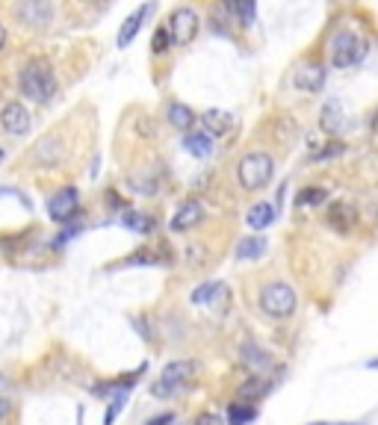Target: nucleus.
Masks as SVG:
<instances>
[{"mask_svg": "<svg viewBox=\"0 0 378 425\" xmlns=\"http://www.w3.org/2000/svg\"><path fill=\"white\" fill-rule=\"evenodd\" d=\"M293 83H295V89H302V92H322V86H325V68L322 65H302V68L295 71Z\"/></svg>", "mask_w": 378, "mask_h": 425, "instance_id": "obj_10", "label": "nucleus"}, {"mask_svg": "<svg viewBox=\"0 0 378 425\" xmlns=\"http://www.w3.org/2000/svg\"><path fill=\"white\" fill-rule=\"evenodd\" d=\"M154 12V6L148 4V6H142V9H136L133 15H127L125 18V24H122V30H118V48H127L130 42H133V36L139 33V27H142V21Z\"/></svg>", "mask_w": 378, "mask_h": 425, "instance_id": "obj_11", "label": "nucleus"}, {"mask_svg": "<svg viewBox=\"0 0 378 425\" xmlns=\"http://www.w3.org/2000/svg\"><path fill=\"white\" fill-rule=\"evenodd\" d=\"M4 45H6V27L0 24V51H4Z\"/></svg>", "mask_w": 378, "mask_h": 425, "instance_id": "obj_33", "label": "nucleus"}, {"mask_svg": "<svg viewBox=\"0 0 378 425\" xmlns=\"http://www.w3.org/2000/svg\"><path fill=\"white\" fill-rule=\"evenodd\" d=\"M201 219H204V207L198 201H184L177 207V213L172 216V231H192Z\"/></svg>", "mask_w": 378, "mask_h": 425, "instance_id": "obj_9", "label": "nucleus"}, {"mask_svg": "<svg viewBox=\"0 0 378 425\" xmlns=\"http://www.w3.org/2000/svg\"><path fill=\"white\" fill-rule=\"evenodd\" d=\"M261 310L266 316H275V319H287L295 313V293L290 283L284 280H272L263 287L261 293Z\"/></svg>", "mask_w": 378, "mask_h": 425, "instance_id": "obj_3", "label": "nucleus"}, {"mask_svg": "<svg viewBox=\"0 0 378 425\" xmlns=\"http://www.w3.org/2000/svg\"><path fill=\"white\" fill-rule=\"evenodd\" d=\"M195 425H228L222 416H216V414H201L195 419Z\"/></svg>", "mask_w": 378, "mask_h": 425, "instance_id": "obj_30", "label": "nucleus"}, {"mask_svg": "<svg viewBox=\"0 0 378 425\" xmlns=\"http://www.w3.org/2000/svg\"><path fill=\"white\" fill-rule=\"evenodd\" d=\"M204 125H207V130H210L213 136H222V133H228V130L233 127V115H231V112L210 110V112H204Z\"/></svg>", "mask_w": 378, "mask_h": 425, "instance_id": "obj_17", "label": "nucleus"}, {"mask_svg": "<svg viewBox=\"0 0 378 425\" xmlns=\"http://www.w3.org/2000/svg\"><path fill=\"white\" fill-rule=\"evenodd\" d=\"M328 198V192L322 187H308L305 192H298V207H316Z\"/></svg>", "mask_w": 378, "mask_h": 425, "instance_id": "obj_23", "label": "nucleus"}, {"mask_svg": "<svg viewBox=\"0 0 378 425\" xmlns=\"http://www.w3.org/2000/svg\"><path fill=\"white\" fill-rule=\"evenodd\" d=\"M355 210L346 204V201H334L331 204V213H328V225L337 231V234H349L352 225H355Z\"/></svg>", "mask_w": 378, "mask_h": 425, "instance_id": "obj_12", "label": "nucleus"}, {"mask_svg": "<svg viewBox=\"0 0 378 425\" xmlns=\"http://www.w3.org/2000/svg\"><path fill=\"white\" fill-rule=\"evenodd\" d=\"M243 360H246V363H251V367H261V369H263V367H269L266 355H263V352H257L254 346H248V349H246V357H243Z\"/></svg>", "mask_w": 378, "mask_h": 425, "instance_id": "obj_28", "label": "nucleus"}, {"mask_svg": "<svg viewBox=\"0 0 378 425\" xmlns=\"http://www.w3.org/2000/svg\"><path fill=\"white\" fill-rule=\"evenodd\" d=\"M0 159H4V151H0Z\"/></svg>", "mask_w": 378, "mask_h": 425, "instance_id": "obj_34", "label": "nucleus"}, {"mask_svg": "<svg viewBox=\"0 0 378 425\" xmlns=\"http://www.w3.org/2000/svg\"><path fill=\"white\" fill-rule=\"evenodd\" d=\"M219 293V283L210 280V283H201L195 293H192V305H207V301H213V295Z\"/></svg>", "mask_w": 378, "mask_h": 425, "instance_id": "obj_25", "label": "nucleus"}, {"mask_svg": "<svg viewBox=\"0 0 378 425\" xmlns=\"http://www.w3.org/2000/svg\"><path fill=\"white\" fill-rule=\"evenodd\" d=\"M275 221V210H272V204H254L251 210H248V225L254 228V231H263V228H269Z\"/></svg>", "mask_w": 378, "mask_h": 425, "instance_id": "obj_19", "label": "nucleus"}, {"mask_svg": "<svg viewBox=\"0 0 378 425\" xmlns=\"http://www.w3.org/2000/svg\"><path fill=\"white\" fill-rule=\"evenodd\" d=\"M225 12H231L233 18H243V27L254 24V4H228Z\"/></svg>", "mask_w": 378, "mask_h": 425, "instance_id": "obj_24", "label": "nucleus"}, {"mask_svg": "<svg viewBox=\"0 0 378 425\" xmlns=\"http://www.w3.org/2000/svg\"><path fill=\"white\" fill-rule=\"evenodd\" d=\"M169 45H172V36H169V30L166 27H157V33H154V38H151V51L160 56V53H166L169 51Z\"/></svg>", "mask_w": 378, "mask_h": 425, "instance_id": "obj_26", "label": "nucleus"}, {"mask_svg": "<svg viewBox=\"0 0 378 425\" xmlns=\"http://www.w3.org/2000/svg\"><path fill=\"white\" fill-rule=\"evenodd\" d=\"M125 402H127V393H118V399H112V404H110V411H107V416H104V425H112L115 414H122V408H125Z\"/></svg>", "mask_w": 378, "mask_h": 425, "instance_id": "obj_27", "label": "nucleus"}, {"mask_svg": "<svg viewBox=\"0 0 378 425\" xmlns=\"http://www.w3.org/2000/svg\"><path fill=\"white\" fill-rule=\"evenodd\" d=\"M266 251V239L263 236H246L236 242V260H254Z\"/></svg>", "mask_w": 378, "mask_h": 425, "instance_id": "obj_15", "label": "nucleus"}, {"mask_svg": "<svg viewBox=\"0 0 378 425\" xmlns=\"http://www.w3.org/2000/svg\"><path fill=\"white\" fill-rule=\"evenodd\" d=\"M6 414H9V402L0 399V419H6Z\"/></svg>", "mask_w": 378, "mask_h": 425, "instance_id": "obj_32", "label": "nucleus"}, {"mask_svg": "<svg viewBox=\"0 0 378 425\" xmlns=\"http://www.w3.org/2000/svg\"><path fill=\"white\" fill-rule=\"evenodd\" d=\"M184 148H187L192 157L204 159V157H210V154H213V139H210L207 133H187Z\"/></svg>", "mask_w": 378, "mask_h": 425, "instance_id": "obj_14", "label": "nucleus"}, {"mask_svg": "<svg viewBox=\"0 0 378 425\" xmlns=\"http://www.w3.org/2000/svg\"><path fill=\"white\" fill-rule=\"evenodd\" d=\"M198 12L189 9V6H177L172 15H169V36H172V42L174 45H189L192 38L198 36Z\"/></svg>", "mask_w": 378, "mask_h": 425, "instance_id": "obj_6", "label": "nucleus"}, {"mask_svg": "<svg viewBox=\"0 0 378 425\" xmlns=\"http://www.w3.org/2000/svg\"><path fill=\"white\" fill-rule=\"evenodd\" d=\"M48 213L53 221H71V216L77 213V189L74 187H65V189H59L51 201H48Z\"/></svg>", "mask_w": 378, "mask_h": 425, "instance_id": "obj_7", "label": "nucleus"}, {"mask_svg": "<svg viewBox=\"0 0 378 425\" xmlns=\"http://www.w3.org/2000/svg\"><path fill=\"white\" fill-rule=\"evenodd\" d=\"M195 363L192 360H172V363H166V369H163V375H160V381L151 387V393L157 396V399H169V396H174V393H181L187 384H189V378L195 375Z\"/></svg>", "mask_w": 378, "mask_h": 425, "instance_id": "obj_4", "label": "nucleus"}, {"mask_svg": "<svg viewBox=\"0 0 378 425\" xmlns=\"http://www.w3.org/2000/svg\"><path fill=\"white\" fill-rule=\"evenodd\" d=\"M21 92L36 100V104H45V100L53 98L56 92V77L51 71V65L45 63V59H33V63H27L21 68Z\"/></svg>", "mask_w": 378, "mask_h": 425, "instance_id": "obj_1", "label": "nucleus"}, {"mask_svg": "<svg viewBox=\"0 0 378 425\" xmlns=\"http://www.w3.org/2000/svg\"><path fill=\"white\" fill-rule=\"evenodd\" d=\"M18 15L27 18L33 27H45L51 21V6L48 4H24V6H18Z\"/></svg>", "mask_w": 378, "mask_h": 425, "instance_id": "obj_16", "label": "nucleus"}, {"mask_svg": "<svg viewBox=\"0 0 378 425\" xmlns=\"http://www.w3.org/2000/svg\"><path fill=\"white\" fill-rule=\"evenodd\" d=\"M0 125H4L6 133H12V136H24L30 130V112L24 110V104L12 100V104H6L0 110Z\"/></svg>", "mask_w": 378, "mask_h": 425, "instance_id": "obj_8", "label": "nucleus"}, {"mask_svg": "<svg viewBox=\"0 0 378 425\" xmlns=\"http://www.w3.org/2000/svg\"><path fill=\"white\" fill-rule=\"evenodd\" d=\"M269 387H272V384L263 375H251L243 387L236 390V396H240V399H261L263 393H269Z\"/></svg>", "mask_w": 378, "mask_h": 425, "instance_id": "obj_20", "label": "nucleus"}, {"mask_svg": "<svg viewBox=\"0 0 378 425\" xmlns=\"http://www.w3.org/2000/svg\"><path fill=\"white\" fill-rule=\"evenodd\" d=\"M169 125L177 130H189L195 125V112L187 104H172L169 107Z\"/></svg>", "mask_w": 378, "mask_h": 425, "instance_id": "obj_18", "label": "nucleus"}, {"mask_svg": "<svg viewBox=\"0 0 378 425\" xmlns=\"http://www.w3.org/2000/svg\"><path fill=\"white\" fill-rule=\"evenodd\" d=\"M343 104L340 100H328V104L322 107V115H320V125H322V130H328V133H337L340 130V125H343Z\"/></svg>", "mask_w": 378, "mask_h": 425, "instance_id": "obj_13", "label": "nucleus"}, {"mask_svg": "<svg viewBox=\"0 0 378 425\" xmlns=\"http://www.w3.org/2000/svg\"><path fill=\"white\" fill-rule=\"evenodd\" d=\"M254 416H257V408L243 404V402H233L228 408V425H248Z\"/></svg>", "mask_w": 378, "mask_h": 425, "instance_id": "obj_21", "label": "nucleus"}, {"mask_svg": "<svg viewBox=\"0 0 378 425\" xmlns=\"http://www.w3.org/2000/svg\"><path fill=\"white\" fill-rule=\"evenodd\" d=\"M340 154H343V145H340V142H334V145H328L325 151L313 154V159H316V163H320V159H331V157H340Z\"/></svg>", "mask_w": 378, "mask_h": 425, "instance_id": "obj_29", "label": "nucleus"}, {"mask_svg": "<svg viewBox=\"0 0 378 425\" xmlns=\"http://www.w3.org/2000/svg\"><path fill=\"white\" fill-rule=\"evenodd\" d=\"M145 425H174V414L169 411V414H160V416H151Z\"/></svg>", "mask_w": 378, "mask_h": 425, "instance_id": "obj_31", "label": "nucleus"}, {"mask_svg": "<svg viewBox=\"0 0 378 425\" xmlns=\"http://www.w3.org/2000/svg\"><path fill=\"white\" fill-rule=\"evenodd\" d=\"M122 221H125L130 231H136V234H151V231H154V219L145 216V213H133V210H130V213L122 216Z\"/></svg>", "mask_w": 378, "mask_h": 425, "instance_id": "obj_22", "label": "nucleus"}, {"mask_svg": "<svg viewBox=\"0 0 378 425\" xmlns=\"http://www.w3.org/2000/svg\"><path fill=\"white\" fill-rule=\"evenodd\" d=\"M272 172H275V163H272V157L263 154V151H251V154H246V157L240 159V166H236L240 184H243V189H248V192H257V189L269 187Z\"/></svg>", "mask_w": 378, "mask_h": 425, "instance_id": "obj_2", "label": "nucleus"}, {"mask_svg": "<svg viewBox=\"0 0 378 425\" xmlns=\"http://www.w3.org/2000/svg\"><path fill=\"white\" fill-rule=\"evenodd\" d=\"M328 53H331V65L349 68V65H355V63H361V56L367 53V42H361V38H357L355 33H337V36L331 38Z\"/></svg>", "mask_w": 378, "mask_h": 425, "instance_id": "obj_5", "label": "nucleus"}]
</instances>
